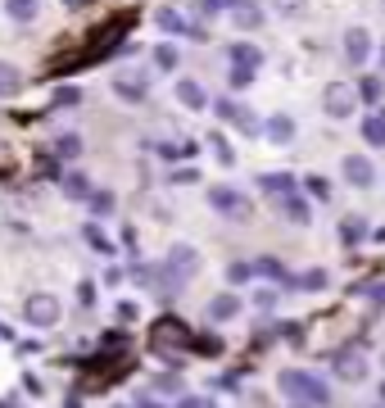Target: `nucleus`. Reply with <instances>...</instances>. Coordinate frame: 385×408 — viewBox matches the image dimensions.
Here are the masks:
<instances>
[{"label":"nucleus","instance_id":"nucleus-1","mask_svg":"<svg viewBox=\"0 0 385 408\" xmlns=\"http://www.w3.org/2000/svg\"><path fill=\"white\" fill-rule=\"evenodd\" d=\"M281 390L290 394V399L308 404V408H322V404L331 399V390L322 386V381H317L313 372H300V367H295V372H281Z\"/></svg>","mask_w":385,"mask_h":408},{"label":"nucleus","instance_id":"nucleus-2","mask_svg":"<svg viewBox=\"0 0 385 408\" xmlns=\"http://www.w3.org/2000/svg\"><path fill=\"white\" fill-rule=\"evenodd\" d=\"M209 204H213L218 214H227V218H236V222H245V218L254 214V204L245 200L241 191H231V187H218L213 195H209Z\"/></svg>","mask_w":385,"mask_h":408},{"label":"nucleus","instance_id":"nucleus-3","mask_svg":"<svg viewBox=\"0 0 385 408\" xmlns=\"http://www.w3.org/2000/svg\"><path fill=\"white\" fill-rule=\"evenodd\" d=\"M322 105H327L331 118H349L354 105H358V91H354V86H344V82H331L327 91H322Z\"/></svg>","mask_w":385,"mask_h":408},{"label":"nucleus","instance_id":"nucleus-4","mask_svg":"<svg viewBox=\"0 0 385 408\" xmlns=\"http://www.w3.org/2000/svg\"><path fill=\"white\" fill-rule=\"evenodd\" d=\"M340 172H344V182L358 187V191H367L371 182H376V168H371V159H363V155H349V159L340 164Z\"/></svg>","mask_w":385,"mask_h":408},{"label":"nucleus","instance_id":"nucleus-5","mask_svg":"<svg viewBox=\"0 0 385 408\" xmlns=\"http://www.w3.org/2000/svg\"><path fill=\"white\" fill-rule=\"evenodd\" d=\"M367 55H371V32L367 28H349L344 32V59H349L354 68H363Z\"/></svg>","mask_w":385,"mask_h":408},{"label":"nucleus","instance_id":"nucleus-6","mask_svg":"<svg viewBox=\"0 0 385 408\" xmlns=\"http://www.w3.org/2000/svg\"><path fill=\"white\" fill-rule=\"evenodd\" d=\"M335 377H340V381H363L367 377V358L358 354V350L335 354Z\"/></svg>","mask_w":385,"mask_h":408},{"label":"nucleus","instance_id":"nucleus-7","mask_svg":"<svg viewBox=\"0 0 385 408\" xmlns=\"http://www.w3.org/2000/svg\"><path fill=\"white\" fill-rule=\"evenodd\" d=\"M231 19H236V28H258V23H263V5H254V0H236Z\"/></svg>","mask_w":385,"mask_h":408},{"label":"nucleus","instance_id":"nucleus-8","mask_svg":"<svg viewBox=\"0 0 385 408\" xmlns=\"http://www.w3.org/2000/svg\"><path fill=\"white\" fill-rule=\"evenodd\" d=\"M227 55H231V68H258L263 64V51H258V46H245V41H236Z\"/></svg>","mask_w":385,"mask_h":408},{"label":"nucleus","instance_id":"nucleus-9","mask_svg":"<svg viewBox=\"0 0 385 408\" xmlns=\"http://www.w3.org/2000/svg\"><path fill=\"white\" fill-rule=\"evenodd\" d=\"M363 141L367 145H385V109H371L363 118Z\"/></svg>","mask_w":385,"mask_h":408},{"label":"nucleus","instance_id":"nucleus-10","mask_svg":"<svg viewBox=\"0 0 385 408\" xmlns=\"http://www.w3.org/2000/svg\"><path fill=\"white\" fill-rule=\"evenodd\" d=\"M258 187H263L268 195H295V177H290V172H263Z\"/></svg>","mask_w":385,"mask_h":408},{"label":"nucleus","instance_id":"nucleus-11","mask_svg":"<svg viewBox=\"0 0 385 408\" xmlns=\"http://www.w3.org/2000/svg\"><path fill=\"white\" fill-rule=\"evenodd\" d=\"M268 136H272V145H290L295 141V118H285V114L268 118Z\"/></svg>","mask_w":385,"mask_h":408},{"label":"nucleus","instance_id":"nucleus-12","mask_svg":"<svg viewBox=\"0 0 385 408\" xmlns=\"http://www.w3.org/2000/svg\"><path fill=\"white\" fill-rule=\"evenodd\" d=\"M236 313H241V300H236V295H218V300L209 304V318H213V323H227Z\"/></svg>","mask_w":385,"mask_h":408},{"label":"nucleus","instance_id":"nucleus-13","mask_svg":"<svg viewBox=\"0 0 385 408\" xmlns=\"http://www.w3.org/2000/svg\"><path fill=\"white\" fill-rule=\"evenodd\" d=\"M28 318H32V323H55V318H59V308H55V300L36 295V300H28Z\"/></svg>","mask_w":385,"mask_h":408},{"label":"nucleus","instance_id":"nucleus-14","mask_svg":"<svg viewBox=\"0 0 385 408\" xmlns=\"http://www.w3.org/2000/svg\"><path fill=\"white\" fill-rule=\"evenodd\" d=\"M250 272H258V277H272V281H290V272H285L277 258H254Z\"/></svg>","mask_w":385,"mask_h":408},{"label":"nucleus","instance_id":"nucleus-15","mask_svg":"<svg viewBox=\"0 0 385 408\" xmlns=\"http://www.w3.org/2000/svg\"><path fill=\"white\" fill-rule=\"evenodd\" d=\"M195 268H200V258H195V250H186V245H177V250H172V272H181V277H191Z\"/></svg>","mask_w":385,"mask_h":408},{"label":"nucleus","instance_id":"nucleus-16","mask_svg":"<svg viewBox=\"0 0 385 408\" xmlns=\"http://www.w3.org/2000/svg\"><path fill=\"white\" fill-rule=\"evenodd\" d=\"M281 214H285V222H308V204L300 195H281Z\"/></svg>","mask_w":385,"mask_h":408},{"label":"nucleus","instance_id":"nucleus-17","mask_svg":"<svg viewBox=\"0 0 385 408\" xmlns=\"http://www.w3.org/2000/svg\"><path fill=\"white\" fill-rule=\"evenodd\" d=\"M290 286H300V291H322V286H327V268H313V272H304V277H290Z\"/></svg>","mask_w":385,"mask_h":408},{"label":"nucleus","instance_id":"nucleus-18","mask_svg":"<svg viewBox=\"0 0 385 408\" xmlns=\"http://www.w3.org/2000/svg\"><path fill=\"white\" fill-rule=\"evenodd\" d=\"M177 100H181L186 109H204V91H200L195 82H181V86H177Z\"/></svg>","mask_w":385,"mask_h":408},{"label":"nucleus","instance_id":"nucleus-19","mask_svg":"<svg viewBox=\"0 0 385 408\" xmlns=\"http://www.w3.org/2000/svg\"><path fill=\"white\" fill-rule=\"evenodd\" d=\"M354 91H358V100H367V105H376V100H381V78H363V82H358V86H354Z\"/></svg>","mask_w":385,"mask_h":408},{"label":"nucleus","instance_id":"nucleus-20","mask_svg":"<svg viewBox=\"0 0 385 408\" xmlns=\"http://www.w3.org/2000/svg\"><path fill=\"white\" fill-rule=\"evenodd\" d=\"M304 182H308V195H313V200H331V182L327 177L313 172V177H304Z\"/></svg>","mask_w":385,"mask_h":408},{"label":"nucleus","instance_id":"nucleus-21","mask_svg":"<svg viewBox=\"0 0 385 408\" xmlns=\"http://www.w3.org/2000/svg\"><path fill=\"white\" fill-rule=\"evenodd\" d=\"M340 231H344V241H363V236H367V222H363V218H344Z\"/></svg>","mask_w":385,"mask_h":408},{"label":"nucleus","instance_id":"nucleus-22","mask_svg":"<svg viewBox=\"0 0 385 408\" xmlns=\"http://www.w3.org/2000/svg\"><path fill=\"white\" fill-rule=\"evenodd\" d=\"M154 64H159V68H177V51H172V46H159V51H154Z\"/></svg>","mask_w":385,"mask_h":408},{"label":"nucleus","instance_id":"nucleus-23","mask_svg":"<svg viewBox=\"0 0 385 408\" xmlns=\"http://www.w3.org/2000/svg\"><path fill=\"white\" fill-rule=\"evenodd\" d=\"M14 86H19V73L9 64H0V91H14Z\"/></svg>","mask_w":385,"mask_h":408},{"label":"nucleus","instance_id":"nucleus-24","mask_svg":"<svg viewBox=\"0 0 385 408\" xmlns=\"http://www.w3.org/2000/svg\"><path fill=\"white\" fill-rule=\"evenodd\" d=\"M231 5H236V0H200L204 14H222V9H231Z\"/></svg>","mask_w":385,"mask_h":408},{"label":"nucleus","instance_id":"nucleus-25","mask_svg":"<svg viewBox=\"0 0 385 408\" xmlns=\"http://www.w3.org/2000/svg\"><path fill=\"white\" fill-rule=\"evenodd\" d=\"M254 82V68H231V86H250Z\"/></svg>","mask_w":385,"mask_h":408},{"label":"nucleus","instance_id":"nucleus-26","mask_svg":"<svg viewBox=\"0 0 385 408\" xmlns=\"http://www.w3.org/2000/svg\"><path fill=\"white\" fill-rule=\"evenodd\" d=\"M236 109H241L236 100H218V118H227V122H231V118H236Z\"/></svg>","mask_w":385,"mask_h":408},{"label":"nucleus","instance_id":"nucleus-27","mask_svg":"<svg viewBox=\"0 0 385 408\" xmlns=\"http://www.w3.org/2000/svg\"><path fill=\"white\" fill-rule=\"evenodd\" d=\"M254 272H250V263H231V281H250Z\"/></svg>","mask_w":385,"mask_h":408},{"label":"nucleus","instance_id":"nucleus-28","mask_svg":"<svg viewBox=\"0 0 385 408\" xmlns=\"http://www.w3.org/2000/svg\"><path fill=\"white\" fill-rule=\"evenodd\" d=\"M381 404H385V386H381Z\"/></svg>","mask_w":385,"mask_h":408},{"label":"nucleus","instance_id":"nucleus-29","mask_svg":"<svg viewBox=\"0 0 385 408\" xmlns=\"http://www.w3.org/2000/svg\"><path fill=\"white\" fill-rule=\"evenodd\" d=\"M295 408H308V404H295Z\"/></svg>","mask_w":385,"mask_h":408},{"label":"nucleus","instance_id":"nucleus-30","mask_svg":"<svg viewBox=\"0 0 385 408\" xmlns=\"http://www.w3.org/2000/svg\"><path fill=\"white\" fill-rule=\"evenodd\" d=\"M381 64H385V51H381Z\"/></svg>","mask_w":385,"mask_h":408}]
</instances>
